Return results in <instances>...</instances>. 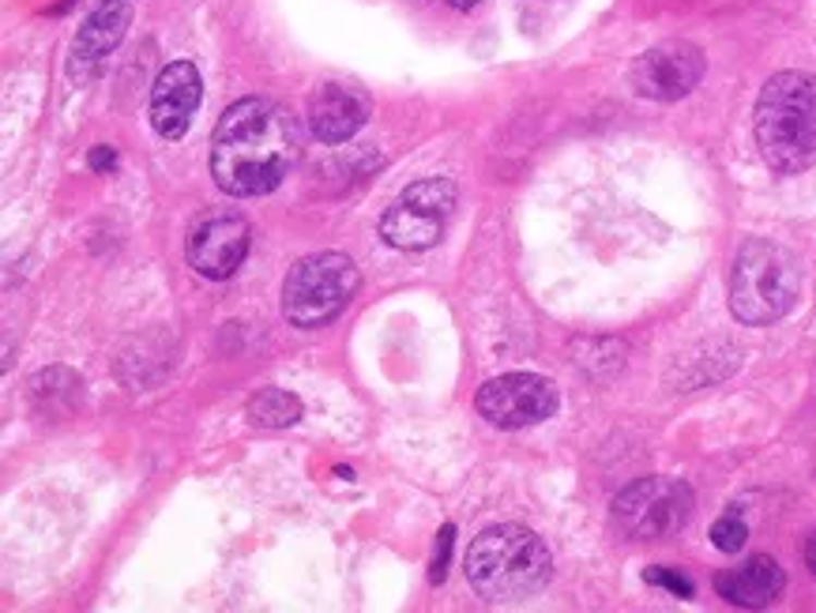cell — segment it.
I'll list each match as a JSON object with an SVG mask.
<instances>
[{"label":"cell","mask_w":816,"mask_h":613,"mask_svg":"<svg viewBox=\"0 0 816 613\" xmlns=\"http://www.w3.org/2000/svg\"><path fill=\"white\" fill-rule=\"evenodd\" d=\"M302 155L297 121L271 98H241L215 124L211 177L230 196H268Z\"/></svg>","instance_id":"obj_1"},{"label":"cell","mask_w":816,"mask_h":613,"mask_svg":"<svg viewBox=\"0 0 816 613\" xmlns=\"http://www.w3.org/2000/svg\"><path fill=\"white\" fill-rule=\"evenodd\" d=\"M756 147L776 173H805L816 165V76L779 72L756 98Z\"/></svg>","instance_id":"obj_2"},{"label":"cell","mask_w":816,"mask_h":613,"mask_svg":"<svg viewBox=\"0 0 816 613\" xmlns=\"http://www.w3.org/2000/svg\"><path fill=\"white\" fill-rule=\"evenodd\" d=\"M466 584L486 602H520L549 584L553 561L546 542L527 527H489L466 550Z\"/></svg>","instance_id":"obj_3"},{"label":"cell","mask_w":816,"mask_h":613,"mask_svg":"<svg viewBox=\"0 0 816 613\" xmlns=\"http://www.w3.org/2000/svg\"><path fill=\"white\" fill-rule=\"evenodd\" d=\"M797 294H802V268L794 253L764 237H753L738 248L730 271V312L741 324H776L794 309Z\"/></svg>","instance_id":"obj_4"},{"label":"cell","mask_w":816,"mask_h":613,"mask_svg":"<svg viewBox=\"0 0 816 613\" xmlns=\"http://www.w3.org/2000/svg\"><path fill=\"white\" fill-rule=\"evenodd\" d=\"M362 271L343 253H313L290 268L282 283V317L294 328H324L354 302Z\"/></svg>","instance_id":"obj_5"},{"label":"cell","mask_w":816,"mask_h":613,"mask_svg":"<svg viewBox=\"0 0 816 613\" xmlns=\"http://www.w3.org/2000/svg\"><path fill=\"white\" fill-rule=\"evenodd\" d=\"M696 496L678 478H640L613 501V519L629 538L659 542L685 531L693 519Z\"/></svg>","instance_id":"obj_6"},{"label":"cell","mask_w":816,"mask_h":613,"mask_svg":"<svg viewBox=\"0 0 816 613\" xmlns=\"http://www.w3.org/2000/svg\"><path fill=\"white\" fill-rule=\"evenodd\" d=\"M455 214V185L444 177H426L418 185L403 188L399 200L380 219V237L391 248L422 253L444 237L448 219Z\"/></svg>","instance_id":"obj_7"},{"label":"cell","mask_w":816,"mask_h":613,"mask_svg":"<svg viewBox=\"0 0 816 613\" xmlns=\"http://www.w3.org/2000/svg\"><path fill=\"white\" fill-rule=\"evenodd\" d=\"M478 414L497 429H527L553 418L561 407V392L549 377L538 372H504L478 388Z\"/></svg>","instance_id":"obj_8"},{"label":"cell","mask_w":816,"mask_h":613,"mask_svg":"<svg viewBox=\"0 0 816 613\" xmlns=\"http://www.w3.org/2000/svg\"><path fill=\"white\" fill-rule=\"evenodd\" d=\"M704 49L693 41H662L651 46L647 53L636 57L629 72V83L640 98H651V102H678V98L693 95L704 79Z\"/></svg>","instance_id":"obj_9"},{"label":"cell","mask_w":816,"mask_h":613,"mask_svg":"<svg viewBox=\"0 0 816 613\" xmlns=\"http://www.w3.org/2000/svg\"><path fill=\"white\" fill-rule=\"evenodd\" d=\"M248 242H253V226H248L241 214H233V211L207 214L204 222L193 226V234H188L185 256H188V263H193V271L222 283V279H230L233 271L245 263Z\"/></svg>","instance_id":"obj_10"},{"label":"cell","mask_w":816,"mask_h":613,"mask_svg":"<svg viewBox=\"0 0 816 613\" xmlns=\"http://www.w3.org/2000/svg\"><path fill=\"white\" fill-rule=\"evenodd\" d=\"M199 98H204V79L193 61H173L158 72L151 87V124L162 139H181L193 124Z\"/></svg>","instance_id":"obj_11"},{"label":"cell","mask_w":816,"mask_h":613,"mask_svg":"<svg viewBox=\"0 0 816 613\" xmlns=\"http://www.w3.org/2000/svg\"><path fill=\"white\" fill-rule=\"evenodd\" d=\"M369 121V98L350 83H324L309 95V128L320 144H346Z\"/></svg>","instance_id":"obj_12"},{"label":"cell","mask_w":816,"mask_h":613,"mask_svg":"<svg viewBox=\"0 0 816 613\" xmlns=\"http://www.w3.org/2000/svg\"><path fill=\"white\" fill-rule=\"evenodd\" d=\"M132 23V0H102L95 12L83 20L76 41H72V72L95 69L98 61L113 53L129 35Z\"/></svg>","instance_id":"obj_13"},{"label":"cell","mask_w":816,"mask_h":613,"mask_svg":"<svg viewBox=\"0 0 816 613\" xmlns=\"http://www.w3.org/2000/svg\"><path fill=\"white\" fill-rule=\"evenodd\" d=\"M782 584H787V576H782L779 561L768 557V553H756L745 565L730 568V573H722L715 579V591L727 602H734V606L764 610L782 594Z\"/></svg>","instance_id":"obj_14"},{"label":"cell","mask_w":816,"mask_h":613,"mask_svg":"<svg viewBox=\"0 0 816 613\" xmlns=\"http://www.w3.org/2000/svg\"><path fill=\"white\" fill-rule=\"evenodd\" d=\"M248 421L260 429H290L302 421V400L294 392H282V388H264L248 400Z\"/></svg>","instance_id":"obj_15"},{"label":"cell","mask_w":816,"mask_h":613,"mask_svg":"<svg viewBox=\"0 0 816 613\" xmlns=\"http://www.w3.org/2000/svg\"><path fill=\"white\" fill-rule=\"evenodd\" d=\"M745 538H748V527H745V519H741L738 512H727L722 519H715L711 542L719 545L722 553H738L741 545H745Z\"/></svg>","instance_id":"obj_16"},{"label":"cell","mask_w":816,"mask_h":613,"mask_svg":"<svg viewBox=\"0 0 816 613\" xmlns=\"http://www.w3.org/2000/svg\"><path fill=\"white\" fill-rule=\"evenodd\" d=\"M452 545H455V527L444 524L437 535V545H433V561H429V579L433 584H444L448 576V561H452Z\"/></svg>","instance_id":"obj_17"},{"label":"cell","mask_w":816,"mask_h":613,"mask_svg":"<svg viewBox=\"0 0 816 613\" xmlns=\"http://www.w3.org/2000/svg\"><path fill=\"white\" fill-rule=\"evenodd\" d=\"M647 584L666 587V591L678 594V599H693V579L670 573V568H647Z\"/></svg>","instance_id":"obj_18"},{"label":"cell","mask_w":816,"mask_h":613,"mask_svg":"<svg viewBox=\"0 0 816 613\" xmlns=\"http://www.w3.org/2000/svg\"><path fill=\"white\" fill-rule=\"evenodd\" d=\"M113 162H117L113 147H95L90 151V170H113Z\"/></svg>","instance_id":"obj_19"},{"label":"cell","mask_w":816,"mask_h":613,"mask_svg":"<svg viewBox=\"0 0 816 613\" xmlns=\"http://www.w3.org/2000/svg\"><path fill=\"white\" fill-rule=\"evenodd\" d=\"M805 565H809L813 573H816V535L809 538V545H805Z\"/></svg>","instance_id":"obj_20"},{"label":"cell","mask_w":816,"mask_h":613,"mask_svg":"<svg viewBox=\"0 0 816 613\" xmlns=\"http://www.w3.org/2000/svg\"><path fill=\"white\" fill-rule=\"evenodd\" d=\"M448 4H452L455 12H471V8H478V0H448Z\"/></svg>","instance_id":"obj_21"}]
</instances>
